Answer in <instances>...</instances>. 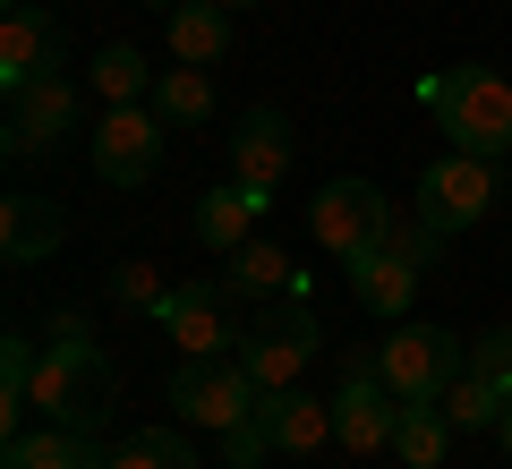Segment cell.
I'll return each mask as SVG.
<instances>
[{"label":"cell","mask_w":512,"mask_h":469,"mask_svg":"<svg viewBox=\"0 0 512 469\" xmlns=\"http://www.w3.org/2000/svg\"><path fill=\"white\" fill-rule=\"evenodd\" d=\"M111 401H120V376H111L103 342H86V316H60L52 350L35 359V410L52 418V427H103Z\"/></svg>","instance_id":"cell-1"},{"label":"cell","mask_w":512,"mask_h":469,"mask_svg":"<svg viewBox=\"0 0 512 469\" xmlns=\"http://www.w3.org/2000/svg\"><path fill=\"white\" fill-rule=\"evenodd\" d=\"M427 111H436V128L453 137V154H512V77L504 69H444L427 77Z\"/></svg>","instance_id":"cell-2"},{"label":"cell","mask_w":512,"mask_h":469,"mask_svg":"<svg viewBox=\"0 0 512 469\" xmlns=\"http://www.w3.org/2000/svg\"><path fill=\"white\" fill-rule=\"evenodd\" d=\"M308 231L325 256H342V265H359L367 248H384L393 239V197H384L376 180H325L308 205Z\"/></svg>","instance_id":"cell-3"},{"label":"cell","mask_w":512,"mask_h":469,"mask_svg":"<svg viewBox=\"0 0 512 469\" xmlns=\"http://www.w3.org/2000/svg\"><path fill=\"white\" fill-rule=\"evenodd\" d=\"M316 350H325V316H316L308 299H291L282 316H256V333L239 342V367L256 376V393H291Z\"/></svg>","instance_id":"cell-4"},{"label":"cell","mask_w":512,"mask_h":469,"mask_svg":"<svg viewBox=\"0 0 512 469\" xmlns=\"http://www.w3.org/2000/svg\"><path fill=\"white\" fill-rule=\"evenodd\" d=\"M461 367H470V350H461L444 325H410V316L393 325V342L376 350V376L402 401H444V384H453Z\"/></svg>","instance_id":"cell-5"},{"label":"cell","mask_w":512,"mask_h":469,"mask_svg":"<svg viewBox=\"0 0 512 469\" xmlns=\"http://www.w3.org/2000/svg\"><path fill=\"white\" fill-rule=\"evenodd\" d=\"M487 214H495V163L487 154H444V163H427V180H419V222L427 231L461 239Z\"/></svg>","instance_id":"cell-6"},{"label":"cell","mask_w":512,"mask_h":469,"mask_svg":"<svg viewBox=\"0 0 512 469\" xmlns=\"http://www.w3.org/2000/svg\"><path fill=\"white\" fill-rule=\"evenodd\" d=\"M256 401L265 393L239 359H180V376H171V410H188V427H214V435H231Z\"/></svg>","instance_id":"cell-7"},{"label":"cell","mask_w":512,"mask_h":469,"mask_svg":"<svg viewBox=\"0 0 512 469\" xmlns=\"http://www.w3.org/2000/svg\"><path fill=\"white\" fill-rule=\"evenodd\" d=\"M402 410H410V401L376 376V359H359L342 376V393H333V444H342V452H393Z\"/></svg>","instance_id":"cell-8"},{"label":"cell","mask_w":512,"mask_h":469,"mask_svg":"<svg viewBox=\"0 0 512 469\" xmlns=\"http://www.w3.org/2000/svg\"><path fill=\"white\" fill-rule=\"evenodd\" d=\"M163 137H171L163 111H146V103H111L103 128H94V180H111V188L154 180V163H163Z\"/></svg>","instance_id":"cell-9"},{"label":"cell","mask_w":512,"mask_h":469,"mask_svg":"<svg viewBox=\"0 0 512 469\" xmlns=\"http://www.w3.org/2000/svg\"><path fill=\"white\" fill-rule=\"evenodd\" d=\"M154 325L180 342V359H222V350L248 342V333H239V316H231V282H188V290H171Z\"/></svg>","instance_id":"cell-10"},{"label":"cell","mask_w":512,"mask_h":469,"mask_svg":"<svg viewBox=\"0 0 512 469\" xmlns=\"http://www.w3.org/2000/svg\"><path fill=\"white\" fill-rule=\"evenodd\" d=\"M69 128H77V86H69V77H35V86L9 94V137H0V154H9V163L60 154Z\"/></svg>","instance_id":"cell-11"},{"label":"cell","mask_w":512,"mask_h":469,"mask_svg":"<svg viewBox=\"0 0 512 469\" xmlns=\"http://www.w3.org/2000/svg\"><path fill=\"white\" fill-rule=\"evenodd\" d=\"M35 77H60V18L35 9V0H9V18H0V86L18 94Z\"/></svg>","instance_id":"cell-12"},{"label":"cell","mask_w":512,"mask_h":469,"mask_svg":"<svg viewBox=\"0 0 512 469\" xmlns=\"http://www.w3.org/2000/svg\"><path fill=\"white\" fill-rule=\"evenodd\" d=\"M291 163H299L291 120H282L274 103H256L248 120H239V137H231V180H239V188H265V197H274V188L291 180Z\"/></svg>","instance_id":"cell-13"},{"label":"cell","mask_w":512,"mask_h":469,"mask_svg":"<svg viewBox=\"0 0 512 469\" xmlns=\"http://www.w3.org/2000/svg\"><path fill=\"white\" fill-rule=\"evenodd\" d=\"M410 290H419V256H410L402 239H384V248H367L359 265H350V299H359L367 316H384V325L410 316Z\"/></svg>","instance_id":"cell-14"},{"label":"cell","mask_w":512,"mask_h":469,"mask_svg":"<svg viewBox=\"0 0 512 469\" xmlns=\"http://www.w3.org/2000/svg\"><path fill=\"white\" fill-rule=\"evenodd\" d=\"M265 205H274L265 188H239V180H222V188H205V197H197L188 231H197L214 256H239V248L256 239V222H265Z\"/></svg>","instance_id":"cell-15"},{"label":"cell","mask_w":512,"mask_h":469,"mask_svg":"<svg viewBox=\"0 0 512 469\" xmlns=\"http://www.w3.org/2000/svg\"><path fill=\"white\" fill-rule=\"evenodd\" d=\"M69 239V214H60L52 197H35V188H18V197L0 205V256L9 265H43V256Z\"/></svg>","instance_id":"cell-16"},{"label":"cell","mask_w":512,"mask_h":469,"mask_svg":"<svg viewBox=\"0 0 512 469\" xmlns=\"http://www.w3.org/2000/svg\"><path fill=\"white\" fill-rule=\"evenodd\" d=\"M256 410H265V427H274V444L291 452V461H308V452L333 435V401L325 393H299V384H291V393H265Z\"/></svg>","instance_id":"cell-17"},{"label":"cell","mask_w":512,"mask_h":469,"mask_svg":"<svg viewBox=\"0 0 512 469\" xmlns=\"http://www.w3.org/2000/svg\"><path fill=\"white\" fill-rule=\"evenodd\" d=\"M111 452L86 444V427H52L43 418L35 435H9V469H103Z\"/></svg>","instance_id":"cell-18"},{"label":"cell","mask_w":512,"mask_h":469,"mask_svg":"<svg viewBox=\"0 0 512 469\" xmlns=\"http://www.w3.org/2000/svg\"><path fill=\"white\" fill-rule=\"evenodd\" d=\"M222 52H231V9H214V0H180V9H171V60L214 69Z\"/></svg>","instance_id":"cell-19"},{"label":"cell","mask_w":512,"mask_h":469,"mask_svg":"<svg viewBox=\"0 0 512 469\" xmlns=\"http://www.w3.org/2000/svg\"><path fill=\"white\" fill-rule=\"evenodd\" d=\"M504 410H512V376H478V367H461V376L444 384V418H453L461 435L504 427Z\"/></svg>","instance_id":"cell-20"},{"label":"cell","mask_w":512,"mask_h":469,"mask_svg":"<svg viewBox=\"0 0 512 469\" xmlns=\"http://www.w3.org/2000/svg\"><path fill=\"white\" fill-rule=\"evenodd\" d=\"M444 452H453V418H444V401H410L402 435H393V461H402V469H436Z\"/></svg>","instance_id":"cell-21"},{"label":"cell","mask_w":512,"mask_h":469,"mask_svg":"<svg viewBox=\"0 0 512 469\" xmlns=\"http://www.w3.org/2000/svg\"><path fill=\"white\" fill-rule=\"evenodd\" d=\"M154 111H163L171 128H205V120H214V77L188 69V60L163 69V77H154Z\"/></svg>","instance_id":"cell-22"},{"label":"cell","mask_w":512,"mask_h":469,"mask_svg":"<svg viewBox=\"0 0 512 469\" xmlns=\"http://www.w3.org/2000/svg\"><path fill=\"white\" fill-rule=\"evenodd\" d=\"M291 282V256L274 248V239H248V248L231 256V299H265V290Z\"/></svg>","instance_id":"cell-23"},{"label":"cell","mask_w":512,"mask_h":469,"mask_svg":"<svg viewBox=\"0 0 512 469\" xmlns=\"http://www.w3.org/2000/svg\"><path fill=\"white\" fill-rule=\"evenodd\" d=\"M111 469H197V452H188L180 427H146V435H128L111 452Z\"/></svg>","instance_id":"cell-24"},{"label":"cell","mask_w":512,"mask_h":469,"mask_svg":"<svg viewBox=\"0 0 512 469\" xmlns=\"http://www.w3.org/2000/svg\"><path fill=\"white\" fill-rule=\"evenodd\" d=\"M146 86H154V69L128 52V43H111V52L94 60V94H103V103H137Z\"/></svg>","instance_id":"cell-25"},{"label":"cell","mask_w":512,"mask_h":469,"mask_svg":"<svg viewBox=\"0 0 512 469\" xmlns=\"http://www.w3.org/2000/svg\"><path fill=\"white\" fill-rule=\"evenodd\" d=\"M274 452H282V444H274V427H265V410H248L231 435H222V461H231V469H265Z\"/></svg>","instance_id":"cell-26"},{"label":"cell","mask_w":512,"mask_h":469,"mask_svg":"<svg viewBox=\"0 0 512 469\" xmlns=\"http://www.w3.org/2000/svg\"><path fill=\"white\" fill-rule=\"evenodd\" d=\"M111 299H120V307H137V316H163L171 282H163L154 265H120V273H111Z\"/></svg>","instance_id":"cell-27"},{"label":"cell","mask_w":512,"mask_h":469,"mask_svg":"<svg viewBox=\"0 0 512 469\" xmlns=\"http://www.w3.org/2000/svg\"><path fill=\"white\" fill-rule=\"evenodd\" d=\"M470 367H478V376H512V325H487V333H478V342H470Z\"/></svg>","instance_id":"cell-28"},{"label":"cell","mask_w":512,"mask_h":469,"mask_svg":"<svg viewBox=\"0 0 512 469\" xmlns=\"http://www.w3.org/2000/svg\"><path fill=\"white\" fill-rule=\"evenodd\" d=\"M495 444H504V452H512V410H504V427H495Z\"/></svg>","instance_id":"cell-29"},{"label":"cell","mask_w":512,"mask_h":469,"mask_svg":"<svg viewBox=\"0 0 512 469\" xmlns=\"http://www.w3.org/2000/svg\"><path fill=\"white\" fill-rule=\"evenodd\" d=\"M146 9H163V18H171V9H180V0H146Z\"/></svg>","instance_id":"cell-30"},{"label":"cell","mask_w":512,"mask_h":469,"mask_svg":"<svg viewBox=\"0 0 512 469\" xmlns=\"http://www.w3.org/2000/svg\"><path fill=\"white\" fill-rule=\"evenodd\" d=\"M214 9H256V0H214Z\"/></svg>","instance_id":"cell-31"},{"label":"cell","mask_w":512,"mask_h":469,"mask_svg":"<svg viewBox=\"0 0 512 469\" xmlns=\"http://www.w3.org/2000/svg\"><path fill=\"white\" fill-rule=\"evenodd\" d=\"M103 469H111V461H103Z\"/></svg>","instance_id":"cell-32"}]
</instances>
